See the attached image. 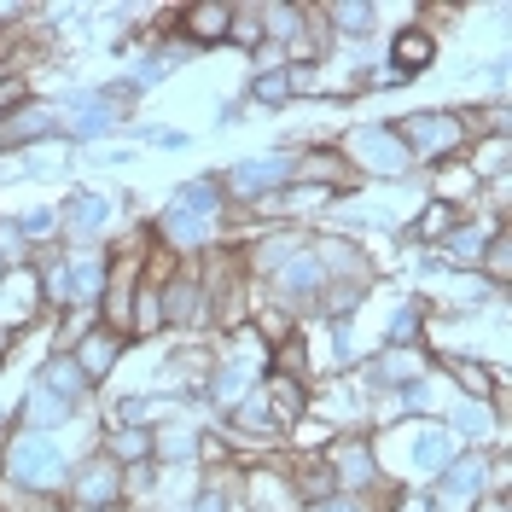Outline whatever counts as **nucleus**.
<instances>
[{"instance_id": "nucleus-1", "label": "nucleus", "mask_w": 512, "mask_h": 512, "mask_svg": "<svg viewBox=\"0 0 512 512\" xmlns=\"http://www.w3.org/2000/svg\"><path fill=\"white\" fill-rule=\"evenodd\" d=\"M210 216H216V187H210V181H198V187H181L175 198H169L163 227H169V239H175V245H198V239L210 233Z\"/></svg>"}, {"instance_id": "nucleus-40", "label": "nucleus", "mask_w": 512, "mask_h": 512, "mask_svg": "<svg viewBox=\"0 0 512 512\" xmlns=\"http://www.w3.org/2000/svg\"><path fill=\"white\" fill-rule=\"evenodd\" d=\"M18 99H24V82H12V76H6V82H0V105H18Z\"/></svg>"}, {"instance_id": "nucleus-5", "label": "nucleus", "mask_w": 512, "mask_h": 512, "mask_svg": "<svg viewBox=\"0 0 512 512\" xmlns=\"http://www.w3.org/2000/svg\"><path fill=\"white\" fill-rule=\"evenodd\" d=\"M117 495H123V478H117V460H99V454H94V460H88V466L76 472V501H82L88 512H99V507H111Z\"/></svg>"}, {"instance_id": "nucleus-14", "label": "nucleus", "mask_w": 512, "mask_h": 512, "mask_svg": "<svg viewBox=\"0 0 512 512\" xmlns=\"http://www.w3.org/2000/svg\"><path fill=\"white\" fill-rule=\"evenodd\" d=\"M448 460H454V437L448 431H425L414 443V466H425V472H443Z\"/></svg>"}, {"instance_id": "nucleus-12", "label": "nucleus", "mask_w": 512, "mask_h": 512, "mask_svg": "<svg viewBox=\"0 0 512 512\" xmlns=\"http://www.w3.org/2000/svg\"><path fill=\"white\" fill-rule=\"evenodd\" d=\"M163 320H204V286H192V280H175V286L163 291Z\"/></svg>"}, {"instance_id": "nucleus-10", "label": "nucleus", "mask_w": 512, "mask_h": 512, "mask_svg": "<svg viewBox=\"0 0 512 512\" xmlns=\"http://www.w3.org/2000/svg\"><path fill=\"white\" fill-rule=\"evenodd\" d=\"M76 367H82V379H105L117 367V338L111 332H88L82 350H76Z\"/></svg>"}, {"instance_id": "nucleus-13", "label": "nucleus", "mask_w": 512, "mask_h": 512, "mask_svg": "<svg viewBox=\"0 0 512 512\" xmlns=\"http://www.w3.org/2000/svg\"><path fill=\"white\" fill-rule=\"evenodd\" d=\"M227 24H233V6H192V12H187L192 41H222Z\"/></svg>"}, {"instance_id": "nucleus-20", "label": "nucleus", "mask_w": 512, "mask_h": 512, "mask_svg": "<svg viewBox=\"0 0 512 512\" xmlns=\"http://www.w3.org/2000/svg\"><path fill=\"white\" fill-rule=\"evenodd\" d=\"M47 384H53V396L70 402V396L82 390V367H76V361H53V367H47Z\"/></svg>"}, {"instance_id": "nucleus-6", "label": "nucleus", "mask_w": 512, "mask_h": 512, "mask_svg": "<svg viewBox=\"0 0 512 512\" xmlns=\"http://www.w3.org/2000/svg\"><path fill=\"white\" fill-rule=\"evenodd\" d=\"M402 146L408 152H425V158H443L448 146H460V123L454 117H408Z\"/></svg>"}, {"instance_id": "nucleus-36", "label": "nucleus", "mask_w": 512, "mask_h": 512, "mask_svg": "<svg viewBox=\"0 0 512 512\" xmlns=\"http://www.w3.org/2000/svg\"><path fill=\"white\" fill-rule=\"evenodd\" d=\"M419 361L414 355H390V361H384V379H402V373H414Z\"/></svg>"}, {"instance_id": "nucleus-8", "label": "nucleus", "mask_w": 512, "mask_h": 512, "mask_svg": "<svg viewBox=\"0 0 512 512\" xmlns=\"http://www.w3.org/2000/svg\"><path fill=\"white\" fill-rule=\"evenodd\" d=\"M64 274H70V303H82V309H88L99 291H105V280H111L99 256H70V268H64Z\"/></svg>"}, {"instance_id": "nucleus-24", "label": "nucleus", "mask_w": 512, "mask_h": 512, "mask_svg": "<svg viewBox=\"0 0 512 512\" xmlns=\"http://www.w3.org/2000/svg\"><path fill=\"white\" fill-rule=\"evenodd\" d=\"M117 123V117H111V111H105V105H82V111H76V134H105V128Z\"/></svg>"}, {"instance_id": "nucleus-37", "label": "nucleus", "mask_w": 512, "mask_h": 512, "mask_svg": "<svg viewBox=\"0 0 512 512\" xmlns=\"http://www.w3.org/2000/svg\"><path fill=\"white\" fill-rule=\"evenodd\" d=\"M163 454H192V437L187 431H169V437H163Z\"/></svg>"}, {"instance_id": "nucleus-41", "label": "nucleus", "mask_w": 512, "mask_h": 512, "mask_svg": "<svg viewBox=\"0 0 512 512\" xmlns=\"http://www.w3.org/2000/svg\"><path fill=\"white\" fill-rule=\"evenodd\" d=\"M198 512H222V495H204V501H198Z\"/></svg>"}, {"instance_id": "nucleus-30", "label": "nucleus", "mask_w": 512, "mask_h": 512, "mask_svg": "<svg viewBox=\"0 0 512 512\" xmlns=\"http://www.w3.org/2000/svg\"><path fill=\"white\" fill-rule=\"evenodd\" d=\"M297 18H303L297 6H280V12H268V30L274 35H297Z\"/></svg>"}, {"instance_id": "nucleus-38", "label": "nucleus", "mask_w": 512, "mask_h": 512, "mask_svg": "<svg viewBox=\"0 0 512 512\" xmlns=\"http://www.w3.org/2000/svg\"><path fill=\"white\" fill-rule=\"evenodd\" d=\"M59 216H30V222H18V233H53Z\"/></svg>"}, {"instance_id": "nucleus-15", "label": "nucleus", "mask_w": 512, "mask_h": 512, "mask_svg": "<svg viewBox=\"0 0 512 512\" xmlns=\"http://www.w3.org/2000/svg\"><path fill=\"white\" fill-rule=\"evenodd\" d=\"M70 222H76V233H99V227L111 222V204H105L99 192H82V198L70 204Z\"/></svg>"}, {"instance_id": "nucleus-32", "label": "nucleus", "mask_w": 512, "mask_h": 512, "mask_svg": "<svg viewBox=\"0 0 512 512\" xmlns=\"http://www.w3.org/2000/svg\"><path fill=\"white\" fill-rule=\"evenodd\" d=\"M478 233H454V262H478Z\"/></svg>"}, {"instance_id": "nucleus-44", "label": "nucleus", "mask_w": 512, "mask_h": 512, "mask_svg": "<svg viewBox=\"0 0 512 512\" xmlns=\"http://www.w3.org/2000/svg\"><path fill=\"white\" fill-rule=\"evenodd\" d=\"M0 350H6V332H0Z\"/></svg>"}, {"instance_id": "nucleus-42", "label": "nucleus", "mask_w": 512, "mask_h": 512, "mask_svg": "<svg viewBox=\"0 0 512 512\" xmlns=\"http://www.w3.org/2000/svg\"><path fill=\"white\" fill-rule=\"evenodd\" d=\"M402 512H431V501H419L414 495V501H402Z\"/></svg>"}, {"instance_id": "nucleus-29", "label": "nucleus", "mask_w": 512, "mask_h": 512, "mask_svg": "<svg viewBox=\"0 0 512 512\" xmlns=\"http://www.w3.org/2000/svg\"><path fill=\"white\" fill-rule=\"evenodd\" d=\"M507 256H512V245H507V239H495V245H489V256H483V262H489V274H495V280H507V268H512Z\"/></svg>"}, {"instance_id": "nucleus-19", "label": "nucleus", "mask_w": 512, "mask_h": 512, "mask_svg": "<svg viewBox=\"0 0 512 512\" xmlns=\"http://www.w3.org/2000/svg\"><path fill=\"white\" fill-rule=\"evenodd\" d=\"M262 105H286L291 99V70H268V76H256V88H251Z\"/></svg>"}, {"instance_id": "nucleus-25", "label": "nucleus", "mask_w": 512, "mask_h": 512, "mask_svg": "<svg viewBox=\"0 0 512 512\" xmlns=\"http://www.w3.org/2000/svg\"><path fill=\"white\" fill-rule=\"evenodd\" d=\"M332 18H338V30H367L373 24V6H332Z\"/></svg>"}, {"instance_id": "nucleus-28", "label": "nucleus", "mask_w": 512, "mask_h": 512, "mask_svg": "<svg viewBox=\"0 0 512 512\" xmlns=\"http://www.w3.org/2000/svg\"><path fill=\"white\" fill-rule=\"evenodd\" d=\"M350 361V320L338 315V326H332V367H344Z\"/></svg>"}, {"instance_id": "nucleus-9", "label": "nucleus", "mask_w": 512, "mask_h": 512, "mask_svg": "<svg viewBox=\"0 0 512 512\" xmlns=\"http://www.w3.org/2000/svg\"><path fill=\"white\" fill-rule=\"evenodd\" d=\"M431 53H437V47H431V35H425V30H402V35H396V47H390V59H396V70H390V76L402 82V76L425 70V64H431Z\"/></svg>"}, {"instance_id": "nucleus-17", "label": "nucleus", "mask_w": 512, "mask_h": 512, "mask_svg": "<svg viewBox=\"0 0 512 512\" xmlns=\"http://www.w3.org/2000/svg\"><path fill=\"white\" fill-rule=\"evenodd\" d=\"M146 454H152V431H140V425L117 431V443H111V460H146Z\"/></svg>"}, {"instance_id": "nucleus-26", "label": "nucleus", "mask_w": 512, "mask_h": 512, "mask_svg": "<svg viewBox=\"0 0 512 512\" xmlns=\"http://www.w3.org/2000/svg\"><path fill=\"white\" fill-rule=\"evenodd\" d=\"M41 291H47V297H53V303H70V274H64L59 262H53V268H47V274H41Z\"/></svg>"}, {"instance_id": "nucleus-35", "label": "nucleus", "mask_w": 512, "mask_h": 512, "mask_svg": "<svg viewBox=\"0 0 512 512\" xmlns=\"http://www.w3.org/2000/svg\"><path fill=\"white\" fill-rule=\"evenodd\" d=\"M501 158H507V146H501V140H495V146H489V152H483V163H478V169H483V175H501V169H507V163H501Z\"/></svg>"}, {"instance_id": "nucleus-4", "label": "nucleus", "mask_w": 512, "mask_h": 512, "mask_svg": "<svg viewBox=\"0 0 512 512\" xmlns=\"http://www.w3.org/2000/svg\"><path fill=\"white\" fill-rule=\"evenodd\" d=\"M350 152L367 163V169H384V175H402V169H408V146H402L390 128H355Z\"/></svg>"}, {"instance_id": "nucleus-21", "label": "nucleus", "mask_w": 512, "mask_h": 512, "mask_svg": "<svg viewBox=\"0 0 512 512\" xmlns=\"http://www.w3.org/2000/svg\"><path fill=\"white\" fill-rule=\"evenodd\" d=\"M338 472H344V483H350V489L373 483V460H367V448H350V454H338Z\"/></svg>"}, {"instance_id": "nucleus-39", "label": "nucleus", "mask_w": 512, "mask_h": 512, "mask_svg": "<svg viewBox=\"0 0 512 512\" xmlns=\"http://www.w3.org/2000/svg\"><path fill=\"white\" fill-rule=\"evenodd\" d=\"M414 326H419V315H414V309H402V315H396V326H390V332H396V338H414Z\"/></svg>"}, {"instance_id": "nucleus-11", "label": "nucleus", "mask_w": 512, "mask_h": 512, "mask_svg": "<svg viewBox=\"0 0 512 512\" xmlns=\"http://www.w3.org/2000/svg\"><path fill=\"white\" fill-rule=\"evenodd\" d=\"M315 286H320V256H286V268H280V291H286V303L309 297Z\"/></svg>"}, {"instance_id": "nucleus-22", "label": "nucleus", "mask_w": 512, "mask_h": 512, "mask_svg": "<svg viewBox=\"0 0 512 512\" xmlns=\"http://www.w3.org/2000/svg\"><path fill=\"white\" fill-rule=\"evenodd\" d=\"M134 303H140V309H134V326H140V332H158L163 326V297L158 291H140Z\"/></svg>"}, {"instance_id": "nucleus-18", "label": "nucleus", "mask_w": 512, "mask_h": 512, "mask_svg": "<svg viewBox=\"0 0 512 512\" xmlns=\"http://www.w3.org/2000/svg\"><path fill=\"white\" fill-rule=\"evenodd\" d=\"M443 472H448V489H454V495H478V483H483L478 460H448Z\"/></svg>"}, {"instance_id": "nucleus-16", "label": "nucleus", "mask_w": 512, "mask_h": 512, "mask_svg": "<svg viewBox=\"0 0 512 512\" xmlns=\"http://www.w3.org/2000/svg\"><path fill=\"white\" fill-rule=\"evenodd\" d=\"M64 414H70V402H64V396H47V390H35V402H30V425H35V437H41L47 425H59Z\"/></svg>"}, {"instance_id": "nucleus-2", "label": "nucleus", "mask_w": 512, "mask_h": 512, "mask_svg": "<svg viewBox=\"0 0 512 512\" xmlns=\"http://www.w3.org/2000/svg\"><path fill=\"white\" fill-rule=\"evenodd\" d=\"M6 472L24 483V489H53V483L64 478V454L59 443H47V437H24V443L12 448V460H6Z\"/></svg>"}, {"instance_id": "nucleus-31", "label": "nucleus", "mask_w": 512, "mask_h": 512, "mask_svg": "<svg viewBox=\"0 0 512 512\" xmlns=\"http://www.w3.org/2000/svg\"><path fill=\"white\" fill-rule=\"evenodd\" d=\"M227 30H233V41H239V47H256V41H262L256 18H239V12H233V24H227Z\"/></svg>"}, {"instance_id": "nucleus-34", "label": "nucleus", "mask_w": 512, "mask_h": 512, "mask_svg": "<svg viewBox=\"0 0 512 512\" xmlns=\"http://www.w3.org/2000/svg\"><path fill=\"white\" fill-rule=\"evenodd\" d=\"M448 227V204H431V216H419V233H443Z\"/></svg>"}, {"instance_id": "nucleus-33", "label": "nucleus", "mask_w": 512, "mask_h": 512, "mask_svg": "<svg viewBox=\"0 0 512 512\" xmlns=\"http://www.w3.org/2000/svg\"><path fill=\"white\" fill-rule=\"evenodd\" d=\"M460 431H472V437L489 431V408H460Z\"/></svg>"}, {"instance_id": "nucleus-3", "label": "nucleus", "mask_w": 512, "mask_h": 512, "mask_svg": "<svg viewBox=\"0 0 512 512\" xmlns=\"http://www.w3.org/2000/svg\"><path fill=\"white\" fill-rule=\"evenodd\" d=\"M297 414H303V390H297V379H268V390L245 396V408H239L245 425H291Z\"/></svg>"}, {"instance_id": "nucleus-7", "label": "nucleus", "mask_w": 512, "mask_h": 512, "mask_svg": "<svg viewBox=\"0 0 512 512\" xmlns=\"http://www.w3.org/2000/svg\"><path fill=\"white\" fill-rule=\"evenodd\" d=\"M286 175H291V169H286V158H251V163H239V169L227 175V187H233V192H245V198H251V192H268V187H280Z\"/></svg>"}, {"instance_id": "nucleus-23", "label": "nucleus", "mask_w": 512, "mask_h": 512, "mask_svg": "<svg viewBox=\"0 0 512 512\" xmlns=\"http://www.w3.org/2000/svg\"><path fill=\"white\" fill-rule=\"evenodd\" d=\"M53 128V111H24L18 123L6 128V140H35V134H47Z\"/></svg>"}, {"instance_id": "nucleus-27", "label": "nucleus", "mask_w": 512, "mask_h": 512, "mask_svg": "<svg viewBox=\"0 0 512 512\" xmlns=\"http://www.w3.org/2000/svg\"><path fill=\"white\" fill-rule=\"evenodd\" d=\"M454 379H460V384H472L478 396H489V373H483V367H472V361H454Z\"/></svg>"}, {"instance_id": "nucleus-43", "label": "nucleus", "mask_w": 512, "mask_h": 512, "mask_svg": "<svg viewBox=\"0 0 512 512\" xmlns=\"http://www.w3.org/2000/svg\"><path fill=\"white\" fill-rule=\"evenodd\" d=\"M320 512H355V507H350V501H338V507H320Z\"/></svg>"}]
</instances>
